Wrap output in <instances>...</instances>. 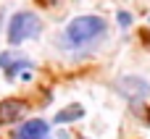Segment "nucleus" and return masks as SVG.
<instances>
[{
  "label": "nucleus",
  "mask_w": 150,
  "mask_h": 139,
  "mask_svg": "<svg viewBox=\"0 0 150 139\" xmlns=\"http://www.w3.org/2000/svg\"><path fill=\"white\" fill-rule=\"evenodd\" d=\"M105 29H108V24H105V18H100V16H76V18L69 21V26L63 29V45H66L69 50H82V47H87L90 42L100 39V37L105 34Z\"/></svg>",
  "instance_id": "1"
},
{
  "label": "nucleus",
  "mask_w": 150,
  "mask_h": 139,
  "mask_svg": "<svg viewBox=\"0 0 150 139\" xmlns=\"http://www.w3.org/2000/svg\"><path fill=\"white\" fill-rule=\"evenodd\" d=\"M40 32H42V21H40L34 13L21 11V13H16V16L11 18V24H8V42H11V45H21V42H26V39H34Z\"/></svg>",
  "instance_id": "2"
},
{
  "label": "nucleus",
  "mask_w": 150,
  "mask_h": 139,
  "mask_svg": "<svg viewBox=\"0 0 150 139\" xmlns=\"http://www.w3.org/2000/svg\"><path fill=\"white\" fill-rule=\"evenodd\" d=\"M0 68L5 71L8 79H16L18 74H24V79H29V68L32 60L21 53H0Z\"/></svg>",
  "instance_id": "3"
},
{
  "label": "nucleus",
  "mask_w": 150,
  "mask_h": 139,
  "mask_svg": "<svg viewBox=\"0 0 150 139\" xmlns=\"http://www.w3.org/2000/svg\"><path fill=\"white\" fill-rule=\"evenodd\" d=\"M113 87H116L124 97H129L132 102H134V100H140V97H148V95H150V84H148V81H142L140 76H121Z\"/></svg>",
  "instance_id": "4"
},
{
  "label": "nucleus",
  "mask_w": 150,
  "mask_h": 139,
  "mask_svg": "<svg viewBox=\"0 0 150 139\" xmlns=\"http://www.w3.org/2000/svg\"><path fill=\"white\" fill-rule=\"evenodd\" d=\"M11 139H50V124L47 121H40V118L26 121V124H21L13 131Z\"/></svg>",
  "instance_id": "5"
},
{
  "label": "nucleus",
  "mask_w": 150,
  "mask_h": 139,
  "mask_svg": "<svg viewBox=\"0 0 150 139\" xmlns=\"http://www.w3.org/2000/svg\"><path fill=\"white\" fill-rule=\"evenodd\" d=\"M24 110H26V105L21 100H3L0 102V124H13L16 118H21Z\"/></svg>",
  "instance_id": "6"
},
{
  "label": "nucleus",
  "mask_w": 150,
  "mask_h": 139,
  "mask_svg": "<svg viewBox=\"0 0 150 139\" xmlns=\"http://www.w3.org/2000/svg\"><path fill=\"white\" fill-rule=\"evenodd\" d=\"M84 116V108L82 105H71V108H63L58 116H55V124H71V121H76V118H82Z\"/></svg>",
  "instance_id": "7"
},
{
  "label": "nucleus",
  "mask_w": 150,
  "mask_h": 139,
  "mask_svg": "<svg viewBox=\"0 0 150 139\" xmlns=\"http://www.w3.org/2000/svg\"><path fill=\"white\" fill-rule=\"evenodd\" d=\"M116 18H119V26H124V29L132 24V16H129L127 11H119V16H116Z\"/></svg>",
  "instance_id": "8"
}]
</instances>
